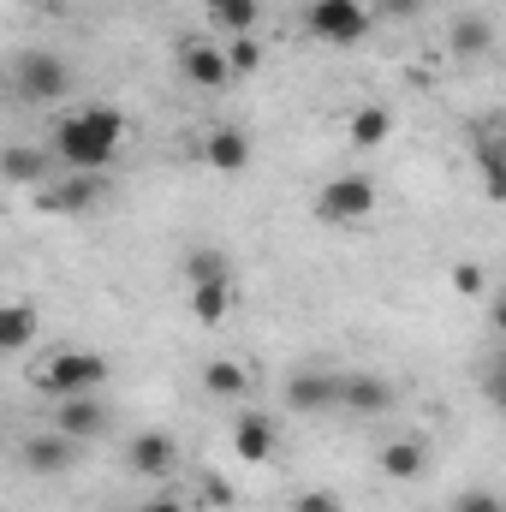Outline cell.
Listing matches in <instances>:
<instances>
[{
	"mask_svg": "<svg viewBox=\"0 0 506 512\" xmlns=\"http://www.w3.org/2000/svg\"><path fill=\"white\" fill-rule=\"evenodd\" d=\"M126 143V114L108 108V102H90V108H72L48 126V155L60 173H102Z\"/></svg>",
	"mask_w": 506,
	"mask_h": 512,
	"instance_id": "obj_1",
	"label": "cell"
},
{
	"mask_svg": "<svg viewBox=\"0 0 506 512\" xmlns=\"http://www.w3.org/2000/svg\"><path fill=\"white\" fill-rule=\"evenodd\" d=\"M36 393L48 399H78V393H102L108 387V358L102 352H84V346H54L36 370H30Z\"/></svg>",
	"mask_w": 506,
	"mask_h": 512,
	"instance_id": "obj_2",
	"label": "cell"
},
{
	"mask_svg": "<svg viewBox=\"0 0 506 512\" xmlns=\"http://www.w3.org/2000/svg\"><path fill=\"white\" fill-rule=\"evenodd\" d=\"M376 209H381V185L358 167L322 179V191H316V221H328V227H364Z\"/></svg>",
	"mask_w": 506,
	"mask_h": 512,
	"instance_id": "obj_3",
	"label": "cell"
},
{
	"mask_svg": "<svg viewBox=\"0 0 506 512\" xmlns=\"http://www.w3.org/2000/svg\"><path fill=\"white\" fill-rule=\"evenodd\" d=\"M376 6L370 0H310L304 6V30L328 48H358L370 30H376Z\"/></svg>",
	"mask_w": 506,
	"mask_h": 512,
	"instance_id": "obj_4",
	"label": "cell"
},
{
	"mask_svg": "<svg viewBox=\"0 0 506 512\" xmlns=\"http://www.w3.org/2000/svg\"><path fill=\"white\" fill-rule=\"evenodd\" d=\"M340 382H346V370H322V364H310V370H292L286 376V411L292 417H322V411H340Z\"/></svg>",
	"mask_w": 506,
	"mask_h": 512,
	"instance_id": "obj_5",
	"label": "cell"
},
{
	"mask_svg": "<svg viewBox=\"0 0 506 512\" xmlns=\"http://www.w3.org/2000/svg\"><path fill=\"white\" fill-rule=\"evenodd\" d=\"M12 84H18V96H24V102L54 108V102H66L72 72H66V60H60V54H24V60L12 66Z\"/></svg>",
	"mask_w": 506,
	"mask_h": 512,
	"instance_id": "obj_6",
	"label": "cell"
},
{
	"mask_svg": "<svg viewBox=\"0 0 506 512\" xmlns=\"http://www.w3.org/2000/svg\"><path fill=\"white\" fill-rule=\"evenodd\" d=\"M48 429H60L66 441H78V447H90V441H102V435L114 429V411H108V399H102V393H78V399H54V417H48Z\"/></svg>",
	"mask_w": 506,
	"mask_h": 512,
	"instance_id": "obj_7",
	"label": "cell"
},
{
	"mask_svg": "<svg viewBox=\"0 0 506 512\" xmlns=\"http://www.w3.org/2000/svg\"><path fill=\"white\" fill-rule=\"evenodd\" d=\"M256 155L251 131L233 126V120H221V126H203V137H197V161L203 167H215V173H245Z\"/></svg>",
	"mask_w": 506,
	"mask_h": 512,
	"instance_id": "obj_8",
	"label": "cell"
},
{
	"mask_svg": "<svg viewBox=\"0 0 506 512\" xmlns=\"http://www.w3.org/2000/svg\"><path fill=\"white\" fill-rule=\"evenodd\" d=\"M179 78L191 84V90H227V84H239L233 78V66H227V42H179Z\"/></svg>",
	"mask_w": 506,
	"mask_h": 512,
	"instance_id": "obj_9",
	"label": "cell"
},
{
	"mask_svg": "<svg viewBox=\"0 0 506 512\" xmlns=\"http://www.w3.org/2000/svg\"><path fill=\"white\" fill-rule=\"evenodd\" d=\"M429 459H435L429 435H393V441L376 447V471L387 483H417V477H429Z\"/></svg>",
	"mask_w": 506,
	"mask_h": 512,
	"instance_id": "obj_10",
	"label": "cell"
},
{
	"mask_svg": "<svg viewBox=\"0 0 506 512\" xmlns=\"http://www.w3.org/2000/svg\"><path fill=\"white\" fill-rule=\"evenodd\" d=\"M102 173H60V179H48L42 191H36V203L48 209V215H84V209H96L102 203Z\"/></svg>",
	"mask_w": 506,
	"mask_h": 512,
	"instance_id": "obj_11",
	"label": "cell"
},
{
	"mask_svg": "<svg viewBox=\"0 0 506 512\" xmlns=\"http://www.w3.org/2000/svg\"><path fill=\"white\" fill-rule=\"evenodd\" d=\"M173 465H179V441H173L167 429H143V435L126 447V471L131 477L161 483V477H173Z\"/></svg>",
	"mask_w": 506,
	"mask_h": 512,
	"instance_id": "obj_12",
	"label": "cell"
},
{
	"mask_svg": "<svg viewBox=\"0 0 506 512\" xmlns=\"http://www.w3.org/2000/svg\"><path fill=\"white\" fill-rule=\"evenodd\" d=\"M18 459H24V471H36V477H60V471H72L78 441H66L60 429H42V435H24V441H18Z\"/></svg>",
	"mask_w": 506,
	"mask_h": 512,
	"instance_id": "obj_13",
	"label": "cell"
},
{
	"mask_svg": "<svg viewBox=\"0 0 506 512\" xmlns=\"http://www.w3.org/2000/svg\"><path fill=\"white\" fill-rule=\"evenodd\" d=\"M340 411H352V417H381V411H393V382L376 376V370H346V382H340Z\"/></svg>",
	"mask_w": 506,
	"mask_h": 512,
	"instance_id": "obj_14",
	"label": "cell"
},
{
	"mask_svg": "<svg viewBox=\"0 0 506 512\" xmlns=\"http://www.w3.org/2000/svg\"><path fill=\"white\" fill-rule=\"evenodd\" d=\"M203 393L221 399V405H245L256 393L251 364H245V358H209V364H203Z\"/></svg>",
	"mask_w": 506,
	"mask_h": 512,
	"instance_id": "obj_15",
	"label": "cell"
},
{
	"mask_svg": "<svg viewBox=\"0 0 506 512\" xmlns=\"http://www.w3.org/2000/svg\"><path fill=\"white\" fill-rule=\"evenodd\" d=\"M233 298H239L233 274H215V280H191V286H185V304H191V316H197L203 328H221V322L233 316Z\"/></svg>",
	"mask_w": 506,
	"mask_h": 512,
	"instance_id": "obj_16",
	"label": "cell"
},
{
	"mask_svg": "<svg viewBox=\"0 0 506 512\" xmlns=\"http://www.w3.org/2000/svg\"><path fill=\"white\" fill-rule=\"evenodd\" d=\"M233 453H239L245 465H268V459H274V417L239 405V417H233Z\"/></svg>",
	"mask_w": 506,
	"mask_h": 512,
	"instance_id": "obj_17",
	"label": "cell"
},
{
	"mask_svg": "<svg viewBox=\"0 0 506 512\" xmlns=\"http://www.w3.org/2000/svg\"><path fill=\"white\" fill-rule=\"evenodd\" d=\"M447 54H453V60H483V54H495V24L477 18V12L447 18Z\"/></svg>",
	"mask_w": 506,
	"mask_h": 512,
	"instance_id": "obj_18",
	"label": "cell"
},
{
	"mask_svg": "<svg viewBox=\"0 0 506 512\" xmlns=\"http://www.w3.org/2000/svg\"><path fill=\"white\" fill-rule=\"evenodd\" d=\"M203 18L215 36H256V18H262V0H203Z\"/></svg>",
	"mask_w": 506,
	"mask_h": 512,
	"instance_id": "obj_19",
	"label": "cell"
},
{
	"mask_svg": "<svg viewBox=\"0 0 506 512\" xmlns=\"http://www.w3.org/2000/svg\"><path fill=\"white\" fill-rule=\"evenodd\" d=\"M387 137H393V114H387L381 102H364V108L346 114V143H352V149H381Z\"/></svg>",
	"mask_w": 506,
	"mask_h": 512,
	"instance_id": "obj_20",
	"label": "cell"
},
{
	"mask_svg": "<svg viewBox=\"0 0 506 512\" xmlns=\"http://www.w3.org/2000/svg\"><path fill=\"white\" fill-rule=\"evenodd\" d=\"M48 161H54L48 149H30V143H12V149H6V179H12L18 191H42V185L54 179V173H48Z\"/></svg>",
	"mask_w": 506,
	"mask_h": 512,
	"instance_id": "obj_21",
	"label": "cell"
},
{
	"mask_svg": "<svg viewBox=\"0 0 506 512\" xmlns=\"http://www.w3.org/2000/svg\"><path fill=\"white\" fill-rule=\"evenodd\" d=\"M36 334H42V322H36V310H30L24 298L0 304V346H6V352H30Z\"/></svg>",
	"mask_w": 506,
	"mask_h": 512,
	"instance_id": "obj_22",
	"label": "cell"
},
{
	"mask_svg": "<svg viewBox=\"0 0 506 512\" xmlns=\"http://www.w3.org/2000/svg\"><path fill=\"white\" fill-rule=\"evenodd\" d=\"M477 173H483V191L506 203V137H477Z\"/></svg>",
	"mask_w": 506,
	"mask_h": 512,
	"instance_id": "obj_23",
	"label": "cell"
},
{
	"mask_svg": "<svg viewBox=\"0 0 506 512\" xmlns=\"http://www.w3.org/2000/svg\"><path fill=\"white\" fill-rule=\"evenodd\" d=\"M215 274H233V268H227V256L215 251V245L185 251V286H191V280H215Z\"/></svg>",
	"mask_w": 506,
	"mask_h": 512,
	"instance_id": "obj_24",
	"label": "cell"
},
{
	"mask_svg": "<svg viewBox=\"0 0 506 512\" xmlns=\"http://www.w3.org/2000/svg\"><path fill=\"white\" fill-rule=\"evenodd\" d=\"M227 66H233V78L262 72V42H256V36H233V42H227Z\"/></svg>",
	"mask_w": 506,
	"mask_h": 512,
	"instance_id": "obj_25",
	"label": "cell"
},
{
	"mask_svg": "<svg viewBox=\"0 0 506 512\" xmlns=\"http://www.w3.org/2000/svg\"><path fill=\"white\" fill-rule=\"evenodd\" d=\"M370 6H376L381 24H411V18L429 12V0H370Z\"/></svg>",
	"mask_w": 506,
	"mask_h": 512,
	"instance_id": "obj_26",
	"label": "cell"
},
{
	"mask_svg": "<svg viewBox=\"0 0 506 512\" xmlns=\"http://www.w3.org/2000/svg\"><path fill=\"white\" fill-rule=\"evenodd\" d=\"M286 512H346V501H340L334 489H298Z\"/></svg>",
	"mask_w": 506,
	"mask_h": 512,
	"instance_id": "obj_27",
	"label": "cell"
},
{
	"mask_svg": "<svg viewBox=\"0 0 506 512\" xmlns=\"http://www.w3.org/2000/svg\"><path fill=\"white\" fill-rule=\"evenodd\" d=\"M453 292H459V298H483V292H489V274H483L477 262H453Z\"/></svg>",
	"mask_w": 506,
	"mask_h": 512,
	"instance_id": "obj_28",
	"label": "cell"
},
{
	"mask_svg": "<svg viewBox=\"0 0 506 512\" xmlns=\"http://www.w3.org/2000/svg\"><path fill=\"white\" fill-rule=\"evenodd\" d=\"M447 512H506V501L495 495V489H465V495H453Z\"/></svg>",
	"mask_w": 506,
	"mask_h": 512,
	"instance_id": "obj_29",
	"label": "cell"
},
{
	"mask_svg": "<svg viewBox=\"0 0 506 512\" xmlns=\"http://www.w3.org/2000/svg\"><path fill=\"white\" fill-rule=\"evenodd\" d=\"M137 512H191V507H185L179 495H149V501H143Z\"/></svg>",
	"mask_w": 506,
	"mask_h": 512,
	"instance_id": "obj_30",
	"label": "cell"
},
{
	"mask_svg": "<svg viewBox=\"0 0 506 512\" xmlns=\"http://www.w3.org/2000/svg\"><path fill=\"white\" fill-rule=\"evenodd\" d=\"M489 399H495V405L506 411V358L495 364V370H489Z\"/></svg>",
	"mask_w": 506,
	"mask_h": 512,
	"instance_id": "obj_31",
	"label": "cell"
},
{
	"mask_svg": "<svg viewBox=\"0 0 506 512\" xmlns=\"http://www.w3.org/2000/svg\"><path fill=\"white\" fill-rule=\"evenodd\" d=\"M489 328L506 340V292H495V304H489Z\"/></svg>",
	"mask_w": 506,
	"mask_h": 512,
	"instance_id": "obj_32",
	"label": "cell"
}]
</instances>
